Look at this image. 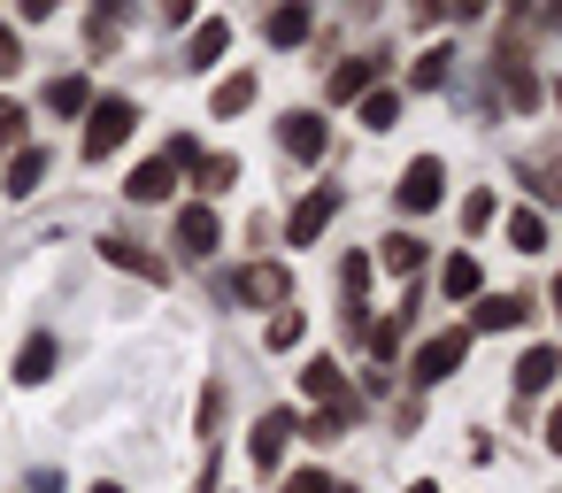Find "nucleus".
Masks as SVG:
<instances>
[{"label":"nucleus","instance_id":"9","mask_svg":"<svg viewBox=\"0 0 562 493\" xmlns=\"http://www.w3.org/2000/svg\"><path fill=\"white\" fill-rule=\"evenodd\" d=\"M178 247L201 262V255H216V209L209 201H193V209H178Z\"/></svg>","mask_w":562,"mask_h":493},{"label":"nucleus","instance_id":"33","mask_svg":"<svg viewBox=\"0 0 562 493\" xmlns=\"http://www.w3.org/2000/svg\"><path fill=\"white\" fill-rule=\"evenodd\" d=\"M55 9H63V0H16V16H24V24H47Z\"/></svg>","mask_w":562,"mask_h":493},{"label":"nucleus","instance_id":"22","mask_svg":"<svg viewBox=\"0 0 562 493\" xmlns=\"http://www.w3.org/2000/svg\"><path fill=\"white\" fill-rule=\"evenodd\" d=\"M47 109H55V116H86V109H93V86H86V78H55V86H47Z\"/></svg>","mask_w":562,"mask_h":493},{"label":"nucleus","instance_id":"8","mask_svg":"<svg viewBox=\"0 0 562 493\" xmlns=\"http://www.w3.org/2000/svg\"><path fill=\"white\" fill-rule=\"evenodd\" d=\"M331 216H339V193H308V201L285 216V239H293V247H316V232H324Z\"/></svg>","mask_w":562,"mask_h":493},{"label":"nucleus","instance_id":"3","mask_svg":"<svg viewBox=\"0 0 562 493\" xmlns=\"http://www.w3.org/2000/svg\"><path fill=\"white\" fill-rule=\"evenodd\" d=\"M462 355H470V332H439V339L416 347V370H408V378H416V385H439V378L462 370Z\"/></svg>","mask_w":562,"mask_h":493},{"label":"nucleus","instance_id":"16","mask_svg":"<svg viewBox=\"0 0 562 493\" xmlns=\"http://www.w3.org/2000/svg\"><path fill=\"white\" fill-rule=\"evenodd\" d=\"M101 247H109V262H116V270H139L147 285H162V278H170V270H162V262H155L139 239H101Z\"/></svg>","mask_w":562,"mask_h":493},{"label":"nucleus","instance_id":"15","mask_svg":"<svg viewBox=\"0 0 562 493\" xmlns=\"http://www.w3.org/2000/svg\"><path fill=\"white\" fill-rule=\"evenodd\" d=\"M170 186H178V170H170V163H139V170L124 178V193H132V201H170Z\"/></svg>","mask_w":562,"mask_h":493},{"label":"nucleus","instance_id":"31","mask_svg":"<svg viewBox=\"0 0 562 493\" xmlns=\"http://www.w3.org/2000/svg\"><path fill=\"white\" fill-rule=\"evenodd\" d=\"M24 139V109L16 101H0V147H16Z\"/></svg>","mask_w":562,"mask_h":493},{"label":"nucleus","instance_id":"7","mask_svg":"<svg viewBox=\"0 0 562 493\" xmlns=\"http://www.w3.org/2000/svg\"><path fill=\"white\" fill-rule=\"evenodd\" d=\"M278 139H285V155H293V163H316V155L331 147V132H324V116H308V109H293V116L278 124Z\"/></svg>","mask_w":562,"mask_h":493},{"label":"nucleus","instance_id":"4","mask_svg":"<svg viewBox=\"0 0 562 493\" xmlns=\"http://www.w3.org/2000/svg\"><path fill=\"white\" fill-rule=\"evenodd\" d=\"M439 193H447V170H439V155H416V163L401 170V193H393V201L416 216V209H439Z\"/></svg>","mask_w":562,"mask_h":493},{"label":"nucleus","instance_id":"32","mask_svg":"<svg viewBox=\"0 0 562 493\" xmlns=\"http://www.w3.org/2000/svg\"><path fill=\"white\" fill-rule=\"evenodd\" d=\"M285 493H331V478H324V470H293Z\"/></svg>","mask_w":562,"mask_h":493},{"label":"nucleus","instance_id":"19","mask_svg":"<svg viewBox=\"0 0 562 493\" xmlns=\"http://www.w3.org/2000/svg\"><path fill=\"white\" fill-rule=\"evenodd\" d=\"M378 262H385V270H393V278H416V270H424V239H416V232H393V239H385V255H378Z\"/></svg>","mask_w":562,"mask_h":493},{"label":"nucleus","instance_id":"23","mask_svg":"<svg viewBox=\"0 0 562 493\" xmlns=\"http://www.w3.org/2000/svg\"><path fill=\"white\" fill-rule=\"evenodd\" d=\"M477 285H485V278H477V262H470V255H454V262L439 270V293H447V301H477Z\"/></svg>","mask_w":562,"mask_h":493},{"label":"nucleus","instance_id":"5","mask_svg":"<svg viewBox=\"0 0 562 493\" xmlns=\"http://www.w3.org/2000/svg\"><path fill=\"white\" fill-rule=\"evenodd\" d=\"M232 293H239L247 309H285V293H293V278H285L278 262H247V270L232 278Z\"/></svg>","mask_w":562,"mask_h":493},{"label":"nucleus","instance_id":"30","mask_svg":"<svg viewBox=\"0 0 562 493\" xmlns=\"http://www.w3.org/2000/svg\"><path fill=\"white\" fill-rule=\"evenodd\" d=\"M462 224L485 232V224H493V193H470V201H462Z\"/></svg>","mask_w":562,"mask_h":493},{"label":"nucleus","instance_id":"11","mask_svg":"<svg viewBox=\"0 0 562 493\" xmlns=\"http://www.w3.org/2000/svg\"><path fill=\"white\" fill-rule=\"evenodd\" d=\"M308 24H316V9H308V0H278V9H270V47H301L308 40Z\"/></svg>","mask_w":562,"mask_h":493},{"label":"nucleus","instance_id":"27","mask_svg":"<svg viewBox=\"0 0 562 493\" xmlns=\"http://www.w3.org/2000/svg\"><path fill=\"white\" fill-rule=\"evenodd\" d=\"M193 178H201V193H224V186L239 178V163H232V155H201V163H193Z\"/></svg>","mask_w":562,"mask_h":493},{"label":"nucleus","instance_id":"20","mask_svg":"<svg viewBox=\"0 0 562 493\" xmlns=\"http://www.w3.org/2000/svg\"><path fill=\"white\" fill-rule=\"evenodd\" d=\"M16 378H24V385H47V378H55V339H47V332H40V339H24Z\"/></svg>","mask_w":562,"mask_h":493},{"label":"nucleus","instance_id":"12","mask_svg":"<svg viewBox=\"0 0 562 493\" xmlns=\"http://www.w3.org/2000/svg\"><path fill=\"white\" fill-rule=\"evenodd\" d=\"M378 86V55H347L339 70H331V101H362Z\"/></svg>","mask_w":562,"mask_h":493},{"label":"nucleus","instance_id":"38","mask_svg":"<svg viewBox=\"0 0 562 493\" xmlns=\"http://www.w3.org/2000/svg\"><path fill=\"white\" fill-rule=\"evenodd\" d=\"M416 9H439V0H416Z\"/></svg>","mask_w":562,"mask_h":493},{"label":"nucleus","instance_id":"28","mask_svg":"<svg viewBox=\"0 0 562 493\" xmlns=\"http://www.w3.org/2000/svg\"><path fill=\"white\" fill-rule=\"evenodd\" d=\"M301 332H308V316H301V309H278V316H270V332H262V339H270V347H278V355H285V347H301Z\"/></svg>","mask_w":562,"mask_h":493},{"label":"nucleus","instance_id":"24","mask_svg":"<svg viewBox=\"0 0 562 493\" xmlns=\"http://www.w3.org/2000/svg\"><path fill=\"white\" fill-rule=\"evenodd\" d=\"M547 385H554V347H531L516 362V393H547Z\"/></svg>","mask_w":562,"mask_h":493},{"label":"nucleus","instance_id":"2","mask_svg":"<svg viewBox=\"0 0 562 493\" xmlns=\"http://www.w3.org/2000/svg\"><path fill=\"white\" fill-rule=\"evenodd\" d=\"M132 124H139V109H132L124 93H109V101H93V109H86V163H101V155H116V147L132 139Z\"/></svg>","mask_w":562,"mask_h":493},{"label":"nucleus","instance_id":"26","mask_svg":"<svg viewBox=\"0 0 562 493\" xmlns=\"http://www.w3.org/2000/svg\"><path fill=\"white\" fill-rule=\"evenodd\" d=\"M508 239H516V255H547V224H539L531 209H516V216H508Z\"/></svg>","mask_w":562,"mask_h":493},{"label":"nucleus","instance_id":"25","mask_svg":"<svg viewBox=\"0 0 562 493\" xmlns=\"http://www.w3.org/2000/svg\"><path fill=\"white\" fill-rule=\"evenodd\" d=\"M224 47H232V24H201V32H193V47H186V63H193V70H209Z\"/></svg>","mask_w":562,"mask_h":493},{"label":"nucleus","instance_id":"6","mask_svg":"<svg viewBox=\"0 0 562 493\" xmlns=\"http://www.w3.org/2000/svg\"><path fill=\"white\" fill-rule=\"evenodd\" d=\"M301 424H293V408H270L255 432H247V455H255V470H278V455H285V439H293Z\"/></svg>","mask_w":562,"mask_h":493},{"label":"nucleus","instance_id":"13","mask_svg":"<svg viewBox=\"0 0 562 493\" xmlns=\"http://www.w3.org/2000/svg\"><path fill=\"white\" fill-rule=\"evenodd\" d=\"M47 147H16V163H9V201H24V193H40V178H47Z\"/></svg>","mask_w":562,"mask_h":493},{"label":"nucleus","instance_id":"14","mask_svg":"<svg viewBox=\"0 0 562 493\" xmlns=\"http://www.w3.org/2000/svg\"><path fill=\"white\" fill-rule=\"evenodd\" d=\"M355 116H362V132H393V124H401V93H385V86H370V93L355 101Z\"/></svg>","mask_w":562,"mask_h":493},{"label":"nucleus","instance_id":"29","mask_svg":"<svg viewBox=\"0 0 562 493\" xmlns=\"http://www.w3.org/2000/svg\"><path fill=\"white\" fill-rule=\"evenodd\" d=\"M16 70H24V40L0 24V78H16Z\"/></svg>","mask_w":562,"mask_h":493},{"label":"nucleus","instance_id":"10","mask_svg":"<svg viewBox=\"0 0 562 493\" xmlns=\"http://www.w3.org/2000/svg\"><path fill=\"white\" fill-rule=\"evenodd\" d=\"M531 309H524V293H477V309H470V332H508V324H524Z\"/></svg>","mask_w":562,"mask_h":493},{"label":"nucleus","instance_id":"36","mask_svg":"<svg viewBox=\"0 0 562 493\" xmlns=\"http://www.w3.org/2000/svg\"><path fill=\"white\" fill-rule=\"evenodd\" d=\"M501 9H531V0H501Z\"/></svg>","mask_w":562,"mask_h":493},{"label":"nucleus","instance_id":"39","mask_svg":"<svg viewBox=\"0 0 562 493\" xmlns=\"http://www.w3.org/2000/svg\"><path fill=\"white\" fill-rule=\"evenodd\" d=\"M331 493H347V485H331Z\"/></svg>","mask_w":562,"mask_h":493},{"label":"nucleus","instance_id":"34","mask_svg":"<svg viewBox=\"0 0 562 493\" xmlns=\"http://www.w3.org/2000/svg\"><path fill=\"white\" fill-rule=\"evenodd\" d=\"M447 9H454V16H485V9H493V0H447Z\"/></svg>","mask_w":562,"mask_h":493},{"label":"nucleus","instance_id":"21","mask_svg":"<svg viewBox=\"0 0 562 493\" xmlns=\"http://www.w3.org/2000/svg\"><path fill=\"white\" fill-rule=\"evenodd\" d=\"M447 63H454L447 47H424V55L408 63V86H416V93H439V86H447Z\"/></svg>","mask_w":562,"mask_h":493},{"label":"nucleus","instance_id":"17","mask_svg":"<svg viewBox=\"0 0 562 493\" xmlns=\"http://www.w3.org/2000/svg\"><path fill=\"white\" fill-rule=\"evenodd\" d=\"M132 16V0H93V24H86V40H93V55H109L116 47V24Z\"/></svg>","mask_w":562,"mask_h":493},{"label":"nucleus","instance_id":"35","mask_svg":"<svg viewBox=\"0 0 562 493\" xmlns=\"http://www.w3.org/2000/svg\"><path fill=\"white\" fill-rule=\"evenodd\" d=\"M93 493H124V485H109V478H101V485H93Z\"/></svg>","mask_w":562,"mask_h":493},{"label":"nucleus","instance_id":"37","mask_svg":"<svg viewBox=\"0 0 562 493\" xmlns=\"http://www.w3.org/2000/svg\"><path fill=\"white\" fill-rule=\"evenodd\" d=\"M408 493H439V485H408Z\"/></svg>","mask_w":562,"mask_h":493},{"label":"nucleus","instance_id":"18","mask_svg":"<svg viewBox=\"0 0 562 493\" xmlns=\"http://www.w3.org/2000/svg\"><path fill=\"white\" fill-rule=\"evenodd\" d=\"M255 93H262V86H255V70H239V78H224V86H216V101H209V109H216V116H247V109H255Z\"/></svg>","mask_w":562,"mask_h":493},{"label":"nucleus","instance_id":"1","mask_svg":"<svg viewBox=\"0 0 562 493\" xmlns=\"http://www.w3.org/2000/svg\"><path fill=\"white\" fill-rule=\"evenodd\" d=\"M301 393H308V401H316V416H331L339 432H355V424H362V401L347 393V378H339V362H324V355H316V362L301 370Z\"/></svg>","mask_w":562,"mask_h":493}]
</instances>
